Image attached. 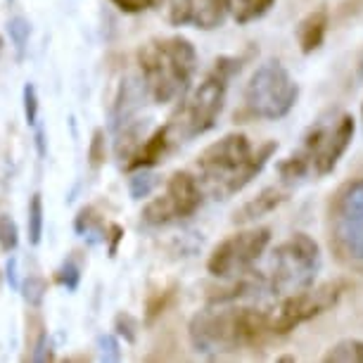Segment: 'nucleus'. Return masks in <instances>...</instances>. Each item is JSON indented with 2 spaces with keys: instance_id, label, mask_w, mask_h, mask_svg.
<instances>
[{
  "instance_id": "27",
  "label": "nucleus",
  "mask_w": 363,
  "mask_h": 363,
  "mask_svg": "<svg viewBox=\"0 0 363 363\" xmlns=\"http://www.w3.org/2000/svg\"><path fill=\"white\" fill-rule=\"evenodd\" d=\"M88 160H91V167L98 169L105 164V131L98 128L91 138V147H88Z\"/></svg>"
},
{
  "instance_id": "3",
  "label": "nucleus",
  "mask_w": 363,
  "mask_h": 363,
  "mask_svg": "<svg viewBox=\"0 0 363 363\" xmlns=\"http://www.w3.org/2000/svg\"><path fill=\"white\" fill-rule=\"evenodd\" d=\"M147 95L155 105H169L190 88L197 72V50L188 38H152L135 52Z\"/></svg>"
},
{
  "instance_id": "19",
  "label": "nucleus",
  "mask_w": 363,
  "mask_h": 363,
  "mask_svg": "<svg viewBox=\"0 0 363 363\" xmlns=\"http://www.w3.org/2000/svg\"><path fill=\"white\" fill-rule=\"evenodd\" d=\"M276 169H278V176L283 178V183H297V181H301V178H306L311 174L309 162H306V157L301 155L299 150L287 157V160L278 162Z\"/></svg>"
},
{
  "instance_id": "20",
  "label": "nucleus",
  "mask_w": 363,
  "mask_h": 363,
  "mask_svg": "<svg viewBox=\"0 0 363 363\" xmlns=\"http://www.w3.org/2000/svg\"><path fill=\"white\" fill-rule=\"evenodd\" d=\"M155 188H157V176L150 169H135L133 176L128 178V193H131L133 200L150 197Z\"/></svg>"
},
{
  "instance_id": "10",
  "label": "nucleus",
  "mask_w": 363,
  "mask_h": 363,
  "mask_svg": "<svg viewBox=\"0 0 363 363\" xmlns=\"http://www.w3.org/2000/svg\"><path fill=\"white\" fill-rule=\"evenodd\" d=\"M204 190L190 171H174L160 197L143 207V221L147 225H169L190 218L202 207Z\"/></svg>"
},
{
  "instance_id": "35",
  "label": "nucleus",
  "mask_w": 363,
  "mask_h": 363,
  "mask_svg": "<svg viewBox=\"0 0 363 363\" xmlns=\"http://www.w3.org/2000/svg\"><path fill=\"white\" fill-rule=\"evenodd\" d=\"M359 77L363 79V57H361V62H359Z\"/></svg>"
},
{
  "instance_id": "28",
  "label": "nucleus",
  "mask_w": 363,
  "mask_h": 363,
  "mask_svg": "<svg viewBox=\"0 0 363 363\" xmlns=\"http://www.w3.org/2000/svg\"><path fill=\"white\" fill-rule=\"evenodd\" d=\"M112 3L126 15H138V12L152 10L157 5H162V0H112Z\"/></svg>"
},
{
  "instance_id": "26",
  "label": "nucleus",
  "mask_w": 363,
  "mask_h": 363,
  "mask_svg": "<svg viewBox=\"0 0 363 363\" xmlns=\"http://www.w3.org/2000/svg\"><path fill=\"white\" fill-rule=\"evenodd\" d=\"M24 116H26V124L36 126V121H38V93H36V86L33 84L24 86Z\"/></svg>"
},
{
  "instance_id": "25",
  "label": "nucleus",
  "mask_w": 363,
  "mask_h": 363,
  "mask_svg": "<svg viewBox=\"0 0 363 363\" xmlns=\"http://www.w3.org/2000/svg\"><path fill=\"white\" fill-rule=\"evenodd\" d=\"M55 280H57L62 287H67L69 292L77 290L81 283V269L77 266V262H74V259H67V262L57 269V273H55Z\"/></svg>"
},
{
  "instance_id": "12",
  "label": "nucleus",
  "mask_w": 363,
  "mask_h": 363,
  "mask_svg": "<svg viewBox=\"0 0 363 363\" xmlns=\"http://www.w3.org/2000/svg\"><path fill=\"white\" fill-rule=\"evenodd\" d=\"M233 10V0H169V24L202 31L218 29Z\"/></svg>"
},
{
  "instance_id": "15",
  "label": "nucleus",
  "mask_w": 363,
  "mask_h": 363,
  "mask_svg": "<svg viewBox=\"0 0 363 363\" xmlns=\"http://www.w3.org/2000/svg\"><path fill=\"white\" fill-rule=\"evenodd\" d=\"M325 33H328V12L320 8V10H313L309 12L304 19L299 22L297 26V43H299V50L304 55H311L316 52L325 40Z\"/></svg>"
},
{
  "instance_id": "36",
  "label": "nucleus",
  "mask_w": 363,
  "mask_h": 363,
  "mask_svg": "<svg viewBox=\"0 0 363 363\" xmlns=\"http://www.w3.org/2000/svg\"><path fill=\"white\" fill-rule=\"evenodd\" d=\"M361 119H363V102H361Z\"/></svg>"
},
{
  "instance_id": "34",
  "label": "nucleus",
  "mask_w": 363,
  "mask_h": 363,
  "mask_svg": "<svg viewBox=\"0 0 363 363\" xmlns=\"http://www.w3.org/2000/svg\"><path fill=\"white\" fill-rule=\"evenodd\" d=\"M5 276H8V283L10 287H15V290H19V280H17V259L12 257L8 266H5Z\"/></svg>"
},
{
  "instance_id": "2",
  "label": "nucleus",
  "mask_w": 363,
  "mask_h": 363,
  "mask_svg": "<svg viewBox=\"0 0 363 363\" xmlns=\"http://www.w3.org/2000/svg\"><path fill=\"white\" fill-rule=\"evenodd\" d=\"M188 335L197 352L207 356L257 349L271 335V316L250 306H225V301H214L211 309L195 313Z\"/></svg>"
},
{
  "instance_id": "37",
  "label": "nucleus",
  "mask_w": 363,
  "mask_h": 363,
  "mask_svg": "<svg viewBox=\"0 0 363 363\" xmlns=\"http://www.w3.org/2000/svg\"><path fill=\"white\" fill-rule=\"evenodd\" d=\"M0 50H3V38H0Z\"/></svg>"
},
{
  "instance_id": "22",
  "label": "nucleus",
  "mask_w": 363,
  "mask_h": 363,
  "mask_svg": "<svg viewBox=\"0 0 363 363\" xmlns=\"http://www.w3.org/2000/svg\"><path fill=\"white\" fill-rule=\"evenodd\" d=\"M19 245V228L10 214H0V250L15 252Z\"/></svg>"
},
{
  "instance_id": "9",
  "label": "nucleus",
  "mask_w": 363,
  "mask_h": 363,
  "mask_svg": "<svg viewBox=\"0 0 363 363\" xmlns=\"http://www.w3.org/2000/svg\"><path fill=\"white\" fill-rule=\"evenodd\" d=\"M271 242V228H247L221 240L207 259V271L214 278L233 280L252 273V266L259 262Z\"/></svg>"
},
{
  "instance_id": "24",
  "label": "nucleus",
  "mask_w": 363,
  "mask_h": 363,
  "mask_svg": "<svg viewBox=\"0 0 363 363\" xmlns=\"http://www.w3.org/2000/svg\"><path fill=\"white\" fill-rule=\"evenodd\" d=\"M8 31H10V38L12 43L17 48V55L22 57L24 55V48H26V40H29V33H31V26L26 22L24 17H15L8 22Z\"/></svg>"
},
{
  "instance_id": "17",
  "label": "nucleus",
  "mask_w": 363,
  "mask_h": 363,
  "mask_svg": "<svg viewBox=\"0 0 363 363\" xmlns=\"http://www.w3.org/2000/svg\"><path fill=\"white\" fill-rule=\"evenodd\" d=\"M276 0H233V17L240 26L257 22L273 8Z\"/></svg>"
},
{
  "instance_id": "1",
  "label": "nucleus",
  "mask_w": 363,
  "mask_h": 363,
  "mask_svg": "<svg viewBox=\"0 0 363 363\" xmlns=\"http://www.w3.org/2000/svg\"><path fill=\"white\" fill-rule=\"evenodd\" d=\"M278 152L276 140H266L257 150L252 147L245 133H228L221 140L211 143L197 155V171L200 186L209 190L216 200H228L245 190L262 174L269 160Z\"/></svg>"
},
{
  "instance_id": "32",
  "label": "nucleus",
  "mask_w": 363,
  "mask_h": 363,
  "mask_svg": "<svg viewBox=\"0 0 363 363\" xmlns=\"http://www.w3.org/2000/svg\"><path fill=\"white\" fill-rule=\"evenodd\" d=\"M124 240V228H121L119 223H112V225H107V230H105V242L109 245V257H114L116 255V250H119V242Z\"/></svg>"
},
{
  "instance_id": "29",
  "label": "nucleus",
  "mask_w": 363,
  "mask_h": 363,
  "mask_svg": "<svg viewBox=\"0 0 363 363\" xmlns=\"http://www.w3.org/2000/svg\"><path fill=\"white\" fill-rule=\"evenodd\" d=\"M98 347H100V354L105 361H119L121 359V347H119V340H116L114 335H100Z\"/></svg>"
},
{
  "instance_id": "30",
  "label": "nucleus",
  "mask_w": 363,
  "mask_h": 363,
  "mask_svg": "<svg viewBox=\"0 0 363 363\" xmlns=\"http://www.w3.org/2000/svg\"><path fill=\"white\" fill-rule=\"evenodd\" d=\"M114 328L126 342H135V328H138V325H135V320L128 316V313H119L116 320H114Z\"/></svg>"
},
{
  "instance_id": "14",
  "label": "nucleus",
  "mask_w": 363,
  "mask_h": 363,
  "mask_svg": "<svg viewBox=\"0 0 363 363\" xmlns=\"http://www.w3.org/2000/svg\"><path fill=\"white\" fill-rule=\"evenodd\" d=\"M287 197H290V193L283 190V188H276V186L264 188L257 197H252L250 202H245L242 207H240L235 214H233V223H238V225L255 223L262 216L271 214V211H276L280 204L287 202Z\"/></svg>"
},
{
  "instance_id": "5",
  "label": "nucleus",
  "mask_w": 363,
  "mask_h": 363,
  "mask_svg": "<svg viewBox=\"0 0 363 363\" xmlns=\"http://www.w3.org/2000/svg\"><path fill=\"white\" fill-rule=\"evenodd\" d=\"M245 114L252 119L278 121L292 112L299 100V86L280 60L259 65L245 86Z\"/></svg>"
},
{
  "instance_id": "11",
  "label": "nucleus",
  "mask_w": 363,
  "mask_h": 363,
  "mask_svg": "<svg viewBox=\"0 0 363 363\" xmlns=\"http://www.w3.org/2000/svg\"><path fill=\"white\" fill-rule=\"evenodd\" d=\"M345 283L335 280V283H325L320 287H306V290L285 294L280 301L278 311L271 316V335H287L294 328H299L306 320L320 316L328 309H333L340 301L342 292H345Z\"/></svg>"
},
{
  "instance_id": "33",
  "label": "nucleus",
  "mask_w": 363,
  "mask_h": 363,
  "mask_svg": "<svg viewBox=\"0 0 363 363\" xmlns=\"http://www.w3.org/2000/svg\"><path fill=\"white\" fill-rule=\"evenodd\" d=\"M48 349H50V347H48V335L43 333V335L38 337V342H36V349H33L31 359H33V361H50V359H52V354L48 352Z\"/></svg>"
},
{
  "instance_id": "4",
  "label": "nucleus",
  "mask_w": 363,
  "mask_h": 363,
  "mask_svg": "<svg viewBox=\"0 0 363 363\" xmlns=\"http://www.w3.org/2000/svg\"><path fill=\"white\" fill-rule=\"evenodd\" d=\"M245 57H233L221 55L214 67L209 69L202 84L188 95L186 102L178 107V112L171 116L169 131L174 140H193L197 135H204L216 126L218 116L225 107V93H228V81L240 74Z\"/></svg>"
},
{
  "instance_id": "31",
  "label": "nucleus",
  "mask_w": 363,
  "mask_h": 363,
  "mask_svg": "<svg viewBox=\"0 0 363 363\" xmlns=\"http://www.w3.org/2000/svg\"><path fill=\"white\" fill-rule=\"evenodd\" d=\"M169 299H171V290H164V292L157 294V297L150 299V304H147V320H155L157 316H160V313L167 309Z\"/></svg>"
},
{
  "instance_id": "6",
  "label": "nucleus",
  "mask_w": 363,
  "mask_h": 363,
  "mask_svg": "<svg viewBox=\"0 0 363 363\" xmlns=\"http://www.w3.org/2000/svg\"><path fill=\"white\" fill-rule=\"evenodd\" d=\"M330 245L342 264L363 269V178L340 186L330 202Z\"/></svg>"
},
{
  "instance_id": "18",
  "label": "nucleus",
  "mask_w": 363,
  "mask_h": 363,
  "mask_svg": "<svg viewBox=\"0 0 363 363\" xmlns=\"http://www.w3.org/2000/svg\"><path fill=\"white\" fill-rule=\"evenodd\" d=\"M79 235L88 238L91 242H105V225H102V218L95 214L93 207H84L79 211L77 223H74Z\"/></svg>"
},
{
  "instance_id": "8",
  "label": "nucleus",
  "mask_w": 363,
  "mask_h": 363,
  "mask_svg": "<svg viewBox=\"0 0 363 363\" xmlns=\"http://www.w3.org/2000/svg\"><path fill=\"white\" fill-rule=\"evenodd\" d=\"M356 133V121L349 112H333L318 119L304 135L299 152L306 157L316 176H328L337 169Z\"/></svg>"
},
{
  "instance_id": "23",
  "label": "nucleus",
  "mask_w": 363,
  "mask_h": 363,
  "mask_svg": "<svg viewBox=\"0 0 363 363\" xmlns=\"http://www.w3.org/2000/svg\"><path fill=\"white\" fill-rule=\"evenodd\" d=\"M19 290H22L24 299L29 301L31 306H40V301H43L48 292V283H45V278H40V276H29L24 280V285H19Z\"/></svg>"
},
{
  "instance_id": "13",
  "label": "nucleus",
  "mask_w": 363,
  "mask_h": 363,
  "mask_svg": "<svg viewBox=\"0 0 363 363\" xmlns=\"http://www.w3.org/2000/svg\"><path fill=\"white\" fill-rule=\"evenodd\" d=\"M171 131L169 126L164 124L160 128H155L147 138H143V143L135 147V152L128 157V162L124 164L126 171H135V169H152L155 164H160L164 160V155L169 152L171 147Z\"/></svg>"
},
{
  "instance_id": "7",
  "label": "nucleus",
  "mask_w": 363,
  "mask_h": 363,
  "mask_svg": "<svg viewBox=\"0 0 363 363\" xmlns=\"http://www.w3.org/2000/svg\"><path fill=\"white\" fill-rule=\"evenodd\" d=\"M320 271V247L306 233H294L280 242L271 259V287L276 294H292L313 285Z\"/></svg>"
},
{
  "instance_id": "16",
  "label": "nucleus",
  "mask_w": 363,
  "mask_h": 363,
  "mask_svg": "<svg viewBox=\"0 0 363 363\" xmlns=\"http://www.w3.org/2000/svg\"><path fill=\"white\" fill-rule=\"evenodd\" d=\"M325 363H363V340H340L323 356Z\"/></svg>"
},
{
  "instance_id": "21",
  "label": "nucleus",
  "mask_w": 363,
  "mask_h": 363,
  "mask_svg": "<svg viewBox=\"0 0 363 363\" xmlns=\"http://www.w3.org/2000/svg\"><path fill=\"white\" fill-rule=\"evenodd\" d=\"M26 225H29V242L38 245L40 238H43V197H40V193L31 197Z\"/></svg>"
}]
</instances>
